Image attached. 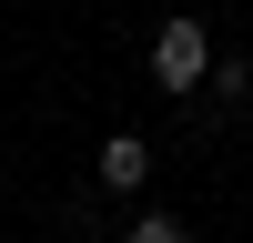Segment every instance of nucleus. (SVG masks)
Returning <instances> with one entry per match:
<instances>
[{"label":"nucleus","instance_id":"obj_1","mask_svg":"<svg viewBox=\"0 0 253 243\" xmlns=\"http://www.w3.org/2000/svg\"><path fill=\"white\" fill-rule=\"evenodd\" d=\"M203 71H213V40H203V20H162V31H152V81H162V91H193Z\"/></svg>","mask_w":253,"mask_h":243},{"label":"nucleus","instance_id":"obj_2","mask_svg":"<svg viewBox=\"0 0 253 243\" xmlns=\"http://www.w3.org/2000/svg\"><path fill=\"white\" fill-rule=\"evenodd\" d=\"M101 182H112V193H142V182H152V142H142V132H112V142H101Z\"/></svg>","mask_w":253,"mask_h":243},{"label":"nucleus","instance_id":"obj_3","mask_svg":"<svg viewBox=\"0 0 253 243\" xmlns=\"http://www.w3.org/2000/svg\"><path fill=\"white\" fill-rule=\"evenodd\" d=\"M132 243H193V233H182L172 213H142V223H132Z\"/></svg>","mask_w":253,"mask_h":243}]
</instances>
